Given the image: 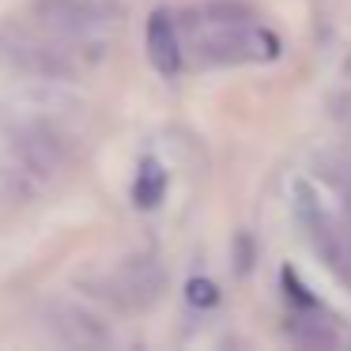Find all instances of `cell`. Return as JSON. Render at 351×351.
<instances>
[{
    "mask_svg": "<svg viewBox=\"0 0 351 351\" xmlns=\"http://www.w3.org/2000/svg\"><path fill=\"white\" fill-rule=\"evenodd\" d=\"M34 19L57 34H91L117 16L110 0H34Z\"/></svg>",
    "mask_w": 351,
    "mask_h": 351,
    "instance_id": "cell-1",
    "label": "cell"
},
{
    "mask_svg": "<svg viewBox=\"0 0 351 351\" xmlns=\"http://www.w3.org/2000/svg\"><path fill=\"white\" fill-rule=\"evenodd\" d=\"M159 287H162V272L152 257H132V261H125L121 272H117V295L132 306L152 302V298L159 295Z\"/></svg>",
    "mask_w": 351,
    "mask_h": 351,
    "instance_id": "cell-2",
    "label": "cell"
},
{
    "mask_svg": "<svg viewBox=\"0 0 351 351\" xmlns=\"http://www.w3.org/2000/svg\"><path fill=\"white\" fill-rule=\"evenodd\" d=\"M147 57L162 76H174L182 64V49H178V34H174V19L167 12H155L147 19Z\"/></svg>",
    "mask_w": 351,
    "mask_h": 351,
    "instance_id": "cell-3",
    "label": "cell"
},
{
    "mask_svg": "<svg viewBox=\"0 0 351 351\" xmlns=\"http://www.w3.org/2000/svg\"><path fill=\"white\" fill-rule=\"evenodd\" d=\"M53 328L69 343H80V348H99V343H110L106 328H102L91 313L76 310V306H53Z\"/></svg>",
    "mask_w": 351,
    "mask_h": 351,
    "instance_id": "cell-4",
    "label": "cell"
},
{
    "mask_svg": "<svg viewBox=\"0 0 351 351\" xmlns=\"http://www.w3.org/2000/svg\"><path fill=\"white\" fill-rule=\"evenodd\" d=\"M136 204L140 208H155L162 200V193H167V170L159 167V162H144L136 174Z\"/></svg>",
    "mask_w": 351,
    "mask_h": 351,
    "instance_id": "cell-5",
    "label": "cell"
},
{
    "mask_svg": "<svg viewBox=\"0 0 351 351\" xmlns=\"http://www.w3.org/2000/svg\"><path fill=\"white\" fill-rule=\"evenodd\" d=\"M189 302L208 310V306L219 302V287H215L212 280H189Z\"/></svg>",
    "mask_w": 351,
    "mask_h": 351,
    "instance_id": "cell-6",
    "label": "cell"
}]
</instances>
